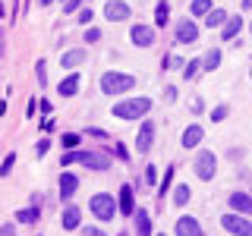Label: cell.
I'll return each instance as SVG.
<instances>
[{
    "mask_svg": "<svg viewBox=\"0 0 252 236\" xmlns=\"http://www.w3.org/2000/svg\"><path fill=\"white\" fill-rule=\"evenodd\" d=\"M148 110H152V98H126L120 104H114L110 114L117 117V120H139V117H145Z\"/></svg>",
    "mask_w": 252,
    "mask_h": 236,
    "instance_id": "cell-1",
    "label": "cell"
},
{
    "mask_svg": "<svg viewBox=\"0 0 252 236\" xmlns=\"http://www.w3.org/2000/svg\"><path fill=\"white\" fill-rule=\"evenodd\" d=\"M98 88L104 91V94H123V91L136 88V76H129V73H117V69H110V73L101 76Z\"/></svg>",
    "mask_w": 252,
    "mask_h": 236,
    "instance_id": "cell-2",
    "label": "cell"
},
{
    "mask_svg": "<svg viewBox=\"0 0 252 236\" xmlns=\"http://www.w3.org/2000/svg\"><path fill=\"white\" fill-rule=\"evenodd\" d=\"M60 164H63V167H69V164H85V167H92V170H107L110 157L98 154V151H66Z\"/></svg>",
    "mask_w": 252,
    "mask_h": 236,
    "instance_id": "cell-3",
    "label": "cell"
},
{
    "mask_svg": "<svg viewBox=\"0 0 252 236\" xmlns=\"http://www.w3.org/2000/svg\"><path fill=\"white\" fill-rule=\"evenodd\" d=\"M117 211H120V202H117L114 195H107V192L92 195V214L98 217V220H110V217H117Z\"/></svg>",
    "mask_w": 252,
    "mask_h": 236,
    "instance_id": "cell-4",
    "label": "cell"
},
{
    "mask_svg": "<svg viewBox=\"0 0 252 236\" xmlns=\"http://www.w3.org/2000/svg\"><path fill=\"white\" fill-rule=\"evenodd\" d=\"M220 227L233 236H252V220L246 214H220Z\"/></svg>",
    "mask_w": 252,
    "mask_h": 236,
    "instance_id": "cell-5",
    "label": "cell"
},
{
    "mask_svg": "<svg viewBox=\"0 0 252 236\" xmlns=\"http://www.w3.org/2000/svg\"><path fill=\"white\" fill-rule=\"evenodd\" d=\"M192 173H195L199 179H205V183L215 177V154H211L208 148H202V151L195 154V161H192Z\"/></svg>",
    "mask_w": 252,
    "mask_h": 236,
    "instance_id": "cell-6",
    "label": "cell"
},
{
    "mask_svg": "<svg viewBox=\"0 0 252 236\" xmlns=\"http://www.w3.org/2000/svg\"><path fill=\"white\" fill-rule=\"evenodd\" d=\"M199 38V26L192 19H177V41L180 44H192Z\"/></svg>",
    "mask_w": 252,
    "mask_h": 236,
    "instance_id": "cell-7",
    "label": "cell"
},
{
    "mask_svg": "<svg viewBox=\"0 0 252 236\" xmlns=\"http://www.w3.org/2000/svg\"><path fill=\"white\" fill-rule=\"evenodd\" d=\"M117 202H120V214H136V192H132V186L129 183H123L120 186V195H117Z\"/></svg>",
    "mask_w": 252,
    "mask_h": 236,
    "instance_id": "cell-8",
    "label": "cell"
},
{
    "mask_svg": "<svg viewBox=\"0 0 252 236\" xmlns=\"http://www.w3.org/2000/svg\"><path fill=\"white\" fill-rule=\"evenodd\" d=\"M129 3H123V0H110V3L104 6V19L110 22H123V19H129Z\"/></svg>",
    "mask_w": 252,
    "mask_h": 236,
    "instance_id": "cell-9",
    "label": "cell"
},
{
    "mask_svg": "<svg viewBox=\"0 0 252 236\" xmlns=\"http://www.w3.org/2000/svg\"><path fill=\"white\" fill-rule=\"evenodd\" d=\"M129 38H132V44H136V47H152L155 44V29L152 26H132Z\"/></svg>",
    "mask_w": 252,
    "mask_h": 236,
    "instance_id": "cell-10",
    "label": "cell"
},
{
    "mask_svg": "<svg viewBox=\"0 0 252 236\" xmlns=\"http://www.w3.org/2000/svg\"><path fill=\"white\" fill-rule=\"evenodd\" d=\"M76 189H79V177H76V173H69V170H63L60 173V199L69 202L76 195Z\"/></svg>",
    "mask_w": 252,
    "mask_h": 236,
    "instance_id": "cell-11",
    "label": "cell"
},
{
    "mask_svg": "<svg viewBox=\"0 0 252 236\" xmlns=\"http://www.w3.org/2000/svg\"><path fill=\"white\" fill-rule=\"evenodd\" d=\"M177 236H202V224L192 214H183L177 220Z\"/></svg>",
    "mask_w": 252,
    "mask_h": 236,
    "instance_id": "cell-12",
    "label": "cell"
},
{
    "mask_svg": "<svg viewBox=\"0 0 252 236\" xmlns=\"http://www.w3.org/2000/svg\"><path fill=\"white\" fill-rule=\"evenodd\" d=\"M152 142H155V123H152V120H145V123H142V129H139L136 148H139L142 154H148V148H152Z\"/></svg>",
    "mask_w": 252,
    "mask_h": 236,
    "instance_id": "cell-13",
    "label": "cell"
},
{
    "mask_svg": "<svg viewBox=\"0 0 252 236\" xmlns=\"http://www.w3.org/2000/svg\"><path fill=\"white\" fill-rule=\"evenodd\" d=\"M60 224H63V230H76V227L82 224V211H79V205H66V208H63Z\"/></svg>",
    "mask_w": 252,
    "mask_h": 236,
    "instance_id": "cell-14",
    "label": "cell"
},
{
    "mask_svg": "<svg viewBox=\"0 0 252 236\" xmlns=\"http://www.w3.org/2000/svg\"><path fill=\"white\" fill-rule=\"evenodd\" d=\"M230 208L236 214H252V195L249 192H233L230 195Z\"/></svg>",
    "mask_w": 252,
    "mask_h": 236,
    "instance_id": "cell-15",
    "label": "cell"
},
{
    "mask_svg": "<svg viewBox=\"0 0 252 236\" xmlns=\"http://www.w3.org/2000/svg\"><path fill=\"white\" fill-rule=\"evenodd\" d=\"M202 139H205V132H202V126H199V123L186 126V132H183V148H195Z\"/></svg>",
    "mask_w": 252,
    "mask_h": 236,
    "instance_id": "cell-16",
    "label": "cell"
},
{
    "mask_svg": "<svg viewBox=\"0 0 252 236\" xmlns=\"http://www.w3.org/2000/svg\"><path fill=\"white\" fill-rule=\"evenodd\" d=\"M240 29H243V19H240V16H230V19L220 26V38H224V41H230V38L240 35Z\"/></svg>",
    "mask_w": 252,
    "mask_h": 236,
    "instance_id": "cell-17",
    "label": "cell"
},
{
    "mask_svg": "<svg viewBox=\"0 0 252 236\" xmlns=\"http://www.w3.org/2000/svg\"><path fill=\"white\" fill-rule=\"evenodd\" d=\"M79 63H85V51H82V47H79V51H66V54H63L60 66L63 69H76Z\"/></svg>",
    "mask_w": 252,
    "mask_h": 236,
    "instance_id": "cell-18",
    "label": "cell"
},
{
    "mask_svg": "<svg viewBox=\"0 0 252 236\" xmlns=\"http://www.w3.org/2000/svg\"><path fill=\"white\" fill-rule=\"evenodd\" d=\"M136 233L139 236H152V214H148V211H136Z\"/></svg>",
    "mask_w": 252,
    "mask_h": 236,
    "instance_id": "cell-19",
    "label": "cell"
},
{
    "mask_svg": "<svg viewBox=\"0 0 252 236\" xmlns=\"http://www.w3.org/2000/svg\"><path fill=\"white\" fill-rule=\"evenodd\" d=\"M57 91L63 94V98H73V94L79 91V73H73V76H66V79H63Z\"/></svg>",
    "mask_w": 252,
    "mask_h": 236,
    "instance_id": "cell-20",
    "label": "cell"
},
{
    "mask_svg": "<svg viewBox=\"0 0 252 236\" xmlns=\"http://www.w3.org/2000/svg\"><path fill=\"white\" fill-rule=\"evenodd\" d=\"M155 22H158V26H167V22H170V3H167V0H161V3L155 6Z\"/></svg>",
    "mask_w": 252,
    "mask_h": 236,
    "instance_id": "cell-21",
    "label": "cell"
},
{
    "mask_svg": "<svg viewBox=\"0 0 252 236\" xmlns=\"http://www.w3.org/2000/svg\"><path fill=\"white\" fill-rule=\"evenodd\" d=\"M202 66H205V69H208V73H215V69L220 66V51H218V47H211V51H208V54H205V60H202Z\"/></svg>",
    "mask_w": 252,
    "mask_h": 236,
    "instance_id": "cell-22",
    "label": "cell"
},
{
    "mask_svg": "<svg viewBox=\"0 0 252 236\" xmlns=\"http://www.w3.org/2000/svg\"><path fill=\"white\" fill-rule=\"evenodd\" d=\"M189 13L199 16V19H202V16H208L211 13V0H192V3H189Z\"/></svg>",
    "mask_w": 252,
    "mask_h": 236,
    "instance_id": "cell-23",
    "label": "cell"
},
{
    "mask_svg": "<svg viewBox=\"0 0 252 236\" xmlns=\"http://www.w3.org/2000/svg\"><path fill=\"white\" fill-rule=\"evenodd\" d=\"M186 202H189V186L180 183L177 189H173V208H183Z\"/></svg>",
    "mask_w": 252,
    "mask_h": 236,
    "instance_id": "cell-24",
    "label": "cell"
},
{
    "mask_svg": "<svg viewBox=\"0 0 252 236\" xmlns=\"http://www.w3.org/2000/svg\"><path fill=\"white\" fill-rule=\"evenodd\" d=\"M16 220H19V224H35V220H38V208L32 205V208H22V211H16Z\"/></svg>",
    "mask_w": 252,
    "mask_h": 236,
    "instance_id": "cell-25",
    "label": "cell"
},
{
    "mask_svg": "<svg viewBox=\"0 0 252 236\" xmlns=\"http://www.w3.org/2000/svg\"><path fill=\"white\" fill-rule=\"evenodd\" d=\"M227 22V10H211L205 16V26H224Z\"/></svg>",
    "mask_w": 252,
    "mask_h": 236,
    "instance_id": "cell-26",
    "label": "cell"
},
{
    "mask_svg": "<svg viewBox=\"0 0 252 236\" xmlns=\"http://www.w3.org/2000/svg\"><path fill=\"white\" fill-rule=\"evenodd\" d=\"M60 142H63V148H66V151H76V145L82 139H79V132H66V136H60Z\"/></svg>",
    "mask_w": 252,
    "mask_h": 236,
    "instance_id": "cell-27",
    "label": "cell"
},
{
    "mask_svg": "<svg viewBox=\"0 0 252 236\" xmlns=\"http://www.w3.org/2000/svg\"><path fill=\"white\" fill-rule=\"evenodd\" d=\"M13 164H16V154L10 151V154H6V157H3V164H0V177H6V173H10V170H13Z\"/></svg>",
    "mask_w": 252,
    "mask_h": 236,
    "instance_id": "cell-28",
    "label": "cell"
},
{
    "mask_svg": "<svg viewBox=\"0 0 252 236\" xmlns=\"http://www.w3.org/2000/svg\"><path fill=\"white\" fill-rule=\"evenodd\" d=\"M199 66H202V60H189V63H186V69H183V76H186V79H192L195 73H199Z\"/></svg>",
    "mask_w": 252,
    "mask_h": 236,
    "instance_id": "cell-29",
    "label": "cell"
},
{
    "mask_svg": "<svg viewBox=\"0 0 252 236\" xmlns=\"http://www.w3.org/2000/svg\"><path fill=\"white\" fill-rule=\"evenodd\" d=\"M227 114H230V110H227V104H218L215 110H211V120H215V123H220V120H224Z\"/></svg>",
    "mask_w": 252,
    "mask_h": 236,
    "instance_id": "cell-30",
    "label": "cell"
},
{
    "mask_svg": "<svg viewBox=\"0 0 252 236\" xmlns=\"http://www.w3.org/2000/svg\"><path fill=\"white\" fill-rule=\"evenodd\" d=\"M85 41H89V44L101 41V29H85Z\"/></svg>",
    "mask_w": 252,
    "mask_h": 236,
    "instance_id": "cell-31",
    "label": "cell"
},
{
    "mask_svg": "<svg viewBox=\"0 0 252 236\" xmlns=\"http://www.w3.org/2000/svg\"><path fill=\"white\" fill-rule=\"evenodd\" d=\"M145 183L152 186V189H155V183H158V170H155V164H152V167L145 170Z\"/></svg>",
    "mask_w": 252,
    "mask_h": 236,
    "instance_id": "cell-32",
    "label": "cell"
},
{
    "mask_svg": "<svg viewBox=\"0 0 252 236\" xmlns=\"http://www.w3.org/2000/svg\"><path fill=\"white\" fill-rule=\"evenodd\" d=\"M66 13H82V0H66Z\"/></svg>",
    "mask_w": 252,
    "mask_h": 236,
    "instance_id": "cell-33",
    "label": "cell"
},
{
    "mask_svg": "<svg viewBox=\"0 0 252 236\" xmlns=\"http://www.w3.org/2000/svg\"><path fill=\"white\" fill-rule=\"evenodd\" d=\"M47 148H51V139H41V142H38V148H35V154H44Z\"/></svg>",
    "mask_w": 252,
    "mask_h": 236,
    "instance_id": "cell-34",
    "label": "cell"
},
{
    "mask_svg": "<svg viewBox=\"0 0 252 236\" xmlns=\"http://www.w3.org/2000/svg\"><path fill=\"white\" fill-rule=\"evenodd\" d=\"M0 236H16V227L13 224H3V227H0Z\"/></svg>",
    "mask_w": 252,
    "mask_h": 236,
    "instance_id": "cell-35",
    "label": "cell"
},
{
    "mask_svg": "<svg viewBox=\"0 0 252 236\" xmlns=\"http://www.w3.org/2000/svg\"><path fill=\"white\" fill-rule=\"evenodd\" d=\"M79 22H82V26H89V22H92V10H82V13H79Z\"/></svg>",
    "mask_w": 252,
    "mask_h": 236,
    "instance_id": "cell-36",
    "label": "cell"
},
{
    "mask_svg": "<svg viewBox=\"0 0 252 236\" xmlns=\"http://www.w3.org/2000/svg\"><path fill=\"white\" fill-rule=\"evenodd\" d=\"M38 79H41V85L47 82V73H44V60H38Z\"/></svg>",
    "mask_w": 252,
    "mask_h": 236,
    "instance_id": "cell-37",
    "label": "cell"
},
{
    "mask_svg": "<svg viewBox=\"0 0 252 236\" xmlns=\"http://www.w3.org/2000/svg\"><path fill=\"white\" fill-rule=\"evenodd\" d=\"M85 132H89V136H94V139H107L104 129H85Z\"/></svg>",
    "mask_w": 252,
    "mask_h": 236,
    "instance_id": "cell-38",
    "label": "cell"
},
{
    "mask_svg": "<svg viewBox=\"0 0 252 236\" xmlns=\"http://www.w3.org/2000/svg\"><path fill=\"white\" fill-rule=\"evenodd\" d=\"M82 236H104V233H101L98 227H89V230H82Z\"/></svg>",
    "mask_w": 252,
    "mask_h": 236,
    "instance_id": "cell-39",
    "label": "cell"
},
{
    "mask_svg": "<svg viewBox=\"0 0 252 236\" xmlns=\"http://www.w3.org/2000/svg\"><path fill=\"white\" fill-rule=\"evenodd\" d=\"M38 3H41V6H51V3H54V0H38Z\"/></svg>",
    "mask_w": 252,
    "mask_h": 236,
    "instance_id": "cell-40",
    "label": "cell"
},
{
    "mask_svg": "<svg viewBox=\"0 0 252 236\" xmlns=\"http://www.w3.org/2000/svg\"><path fill=\"white\" fill-rule=\"evenodd\" d=\"M243 6H246V10H252V0H243Z\"/></svg>",
    "mask_w": 252,
    "mask_h": 236,
    "instance_id": "cell-41",
    "label": "cell"
},
{
    "mask_svg": "<svg viewBox=\"0 0 252 236\" xmlns=\"http://www.w3.org/2000/svg\"><path fill=\"white\" fill-rule=\"evenodd\" d=\"M249 31H252V22H249Z\"/></svg>",
    "mask_w": 252,
    "mask_h": 236,
    "instance_id": "cell-42",
    "label": "cell"
},
{
    "mask_svg": "<svg viewBox=\"0 0 252 236\" xmlns=\"http://www.w3.org/2000/svg\"><path fill=\"white\" fill-rule=\"evenodd\" d=\"M155 236H164V233H155Z\"/></svg>",
    "mask_w": 252,
    "mask_h": 236,
    "instance_id": "cell-43",
    "label": "cell"
},
{
    "mask_svg": "<svg viewBox=\"0 0 252 236\" xmlns=\"http://www.w3.org/2000/svg\"><path fill=\"white\" fill-rule=\"evenodd\" d=\"M123 236H126V233H123Z\"/></svg>",
    "mask_w": 252,
    "mask_h": 236,
    "instance_id": "cell-44",
    "label": "cell"
},
{
    "mask_svg": "<svg viewBox=\"0 0 252 236\" xmlns=\"http://www.w3.org/2000/svg\"><path fill=\"white\" fill-rule=\"evenodd\" d=\"M249 76H252V73H249Z\"/></svg>",
    "mask_w": 252,
    "mask_h": 236,
    "instance_id": "cell-45",
    "label": "cell"
}]
</instances>
